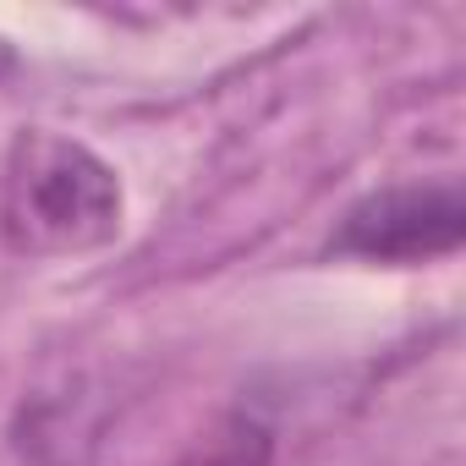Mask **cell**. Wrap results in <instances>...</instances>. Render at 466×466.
<instances>
[{"mask_svg":"<svg viewBox=\"0 0 466 466\" xmlns=\"http://www.w3.org/2000/svg\"><path fill=\"white\" fill-rule=\"evenodd\" d=\"M12 66H17V56H12V45H6V39H0V77H6Z\"/></svg>","mask_w":466,"mask_h":466,"instance_id":"cell-4","label":"cell"},{"mask_svg":"<svg viewBox=\"0 0 466 466\" xmlns=\"http://www.w3.org/2000/svg\"><path fill=\"white\" fill-rule=\"evenodd\" d=\"M466 237V198L461 181H395L357 198L329 230L324 253L357 264H433L450 258Z\"/></svg>","mask_w":466,"mask_h":466,"instance_id":"cell-2","label":"cell"},{"mask_svg":"<svg viewBox=\"0 0 466 466\" xmlns=\"http://www.w3.org/2000/svg\"><path fill=\"white\" fill-rule=\"evenodd\" d=\"M275 450H280L275 428L258 411L237 406V411H225L203 439H192V450L176 466H275Z\"/></svg>","mask_w":466,"mask_h":466,"instance_id":"cell-3","label":"cell"},{"mask_svg":"<svg viewBox=\"0 0 466 466\" xmlns=\"http://www.w3.org/2000/svg\"><path fill=\"white\" fill-rule=\"evenodd\" d=\"M121 176L77 137L23 127L0 165V242L28 264L83 258L121 237Z\"/></svg>","mask_w":466,"mask_h":466,"instance_id":"cell-1","label":"cell"}]
</instances>
